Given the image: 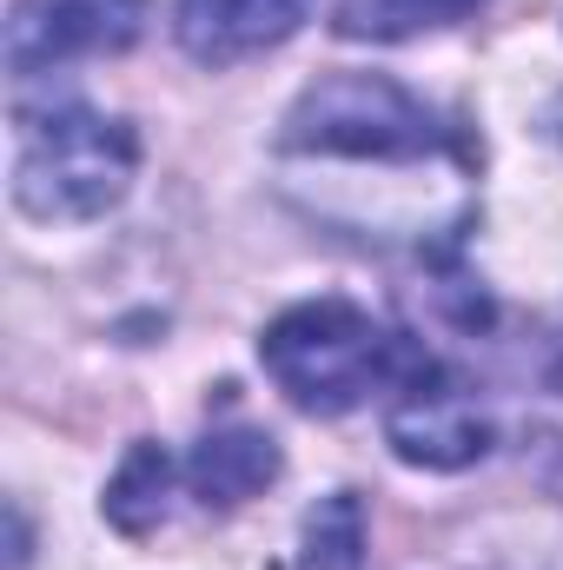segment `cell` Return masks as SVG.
<instances>
[{"label": "cell", "instance_id": "277c9868", "mask_svg": "<svg viewBox=\"0 0 563 570\" xmlns=\"http://www.w3.org/2000/svg\"><path fill=\"white\" fill-rule=\"evenodd\" d=\"M385 438L418 471H464V464H477L491 451L497 431H491L484 399L471 392V379L418 345L405 379L385 392Z\"/></svg>", "mask_w": 563, "mask_h": 570}, {"label": "cell", "instance_id": "6da1fadb", "mask_svg": "<svg viewBox=\"0 0 563 570\" xmlns=\"http://www.w3.org/2000/svg\"><path fill=\"white\" fill-rule=\"evenodd\" d=\"M259 358L298 412L345 419L405 379V365L418 358V338L392 332L378 312L352 298H305L266 325Z\"/></svg>", "mask_w": 563, "mask_h": 570}, {"label": "cell", "instance_id": "52a82bcc", "mask_svg": "<svg viewBox=\"0 0 563 570\" xmlns=\"http://www.w3.org/2000/svg\"><path fill=\"white\" fill-rule=\"evenodd\" d=\"M279 438L259 425H219L206 431L186 458V484L206 511H233L246 498H259L273 478H279Z\"/></svg>", "mask_w": 563, "mask_h": 570}, {"label": "cell", "instance_id": "30bf717a", "mask_svg": "<svg viewBox=\"0 0 563 570\" xmlns=\"http://www.w3.org/2000/svg\"><path fill=\"white\" fill-rule=\"evenodd\" d=\"M477 7L484 0H338V33L345 40H412V33L451 27Z\"/></svg>", "mask_w": 563, "mask_h": 570}, {"label": "cell", "instance_id": "7a4b0ae2", "mask_svg": "<svg viewBox=\"0 0 563 570\" xmlns=\"http://www.w3.org/2000/svg\"><path fill=\"white\" fill-rule=\"evenodd\" d=\"M140 173V134L113 114H93L80 100L20 114L13 140V206L47 226L100 219L127 199Z\"/></svg>", "mask_w": 563, "mask_h": 570}, {"label": "cell", "instance_id": "8fae6325", "mask_svg": "<svg viewBox=\"0 0 563 570\" xmlns=\"http://www.w3.org/2000/svg\"><path fill=\"white\" fill-rule=\"evenodd\" d=\"M537 425H544V478L563 491V318L537 352Z\"/></svg>", "mask_w": 563, "mask_h": 570}, {"label": "cell", "instance_id": "ba28073f", "mask_svg": "<svg viewBox=\"0 0 563 570\" xmlns=\"http://www.w3.org/2000/svg\"><path fill=\"white\" fill-rule=\"evenodd\" d=\"M166 504H172V458H166V444L140 438V444L120 458L113 484H107V524L127 531V538H146V531L166 518Z\"/></svg>", "mask_w": 563, "mask_h": 570}, {"label": "cell", "instance_id": "8992f818", "mask_svg": "<svg viewBox=\"0 0 563 570\" xmlns=\"http://www.w3.org/2000/svg\"><path fill=\"white\" fill-rule=\"evenodd\" d=\"M305 13H312V0H179L172 27L199 67H233V60H253V53L292 40L305 27Z\"/></svg>", "mask_w": 563, "mask_h": 570}, {"label": "cell", "instance_id": "5b68a950", "mask_svg": "<svg viewBox=\"0 0 563 570\" xmlns=\"http://www.w3.org/2000/svg\"><path fill=\"white\" fill-rule=\"evenodd\" d=\"M146 33V0H13L7 67L20 80L53 73L80 53H120Z\"/></svg>", "mask_w": 563, "mask_h": 570}, {"label": "cell", "instance_id": "9c48e42d", "mask_svg": "<svg viewBox=\"0 0 563 570\" xmlns=\"http://www.w3.org/2000/svg\"><path fill=\"white\" fill-rule=\"evenodd\" d=\"M285 570H365V511L352 491H332L305 511L298 551Z\"/></svg>", "mask_w": 563, "mask_h": 570}, {"label": "cell", "instance_id": "3957f363", "mask_svg": "<svg viewBox=\"0 0 563 570\" xmlns=\"http://www.w3.org/2000/svg\"><path fill=\"white\" fill-rule=\"evenodd\" d=\"M279 153L418 166V159L451 153V127L412 87H398L385 73H325L292 100V114L279 127Z\"/></svg>", "mask_w": 563, "mask_h": 570}]
</instances>
